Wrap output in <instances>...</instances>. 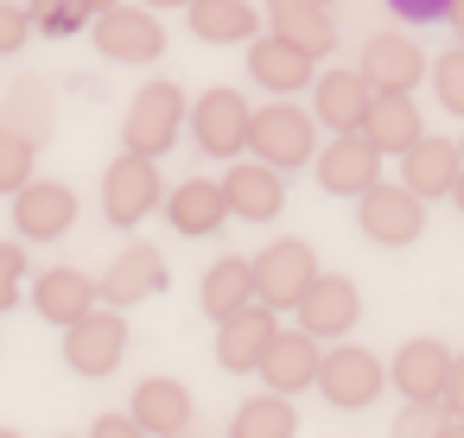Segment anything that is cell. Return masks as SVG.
<instances>
[{"label":"cell","instance_id":"14","mask_svg":"<svg viewBox=\"0 0 464 438\" xmlns=\"http://www.w3.org/2000/svg\"><path fill=\"white\" fill-rule=\"evenodd\" d=\"M14 223L26 242H58L71 223H77V191L58 185V178H33L14 191Z\"/></svg>","mask_w":464,"mask_h":438},{"label":"cell","instance_id":"30","mask_svg":"<svg viewBox=\"0 0 464 438\" xmlns=\"http://www.w3.org/2000/svg\"><path fill=\"white\" fill-rule=\"evenodd\" d=\"M26 7H33V26H39L45 39H71V33H83V26L96 20L90 0H26Z\"/></svg>","mask_w":464,"mask_h":438},{"label":"cell","instance_id":"26","mask_svg":"<svg viewBox=\"0 0 464 438\" xmlns=\"http://www.w3.org/2000/svg\"><path fill=\"white\" fill-rule=\"evenodd\" d=\"M33 305L45 324H77L83 311H96V280L77 273V267H52L33 280Z\"/></svg>","mask_w":464,"mask_h":438},{"label":"cell","instance_id":"35","mask_svg":"<svg viewBox=\"0 0 464 438\" xmlns=\"http://www.w3.org/2000/svg\"><path fill=\"white\" fill-rule=\"evenodd\" d=\"M20 280H26V248L20 242H0V311L20 305Z\"/></svg>","mask_w":464,"mask_h":438},{"label":"cell","instance_id":"7","mask_svg":"<svg viewBox=\"0 0 464 438\" xmlns=\"http://www.w3.org/2000/svg\"><path fill=\"white\" fill-rule=\"evenodd\" d=\"M128 356V318L121 305H102V311H83L77 324H64V362L90 381L115 375V362Z\"/></svg>","mask_w":464,"mask_h":438},{"label":"cell","instance_id":"39","mask_svg":"<svg viewBox=\"0 0 464 438\" xmlns=\"http://www.w3.org/2000/svg\"><path fill=\"white\" fill-rule=\"evenodd\" d=\"M445 20H451V33H458V45H464V0H451V14H445Z\"/></svg>","mask_w":464,"mask_h":438},{"label":"cell","instance_id":"40","mask_svg":"<svg viewBox=\"0 0 464 438\" xmlns=\"http://www.w3.org/2000/svg\"><path fill=\"white\" fill-rule=\"evenodd\" d=\"M451 204H458V210H464V172H458V185H451Z\"/></svg>","mask_w":464,"mask_h":438},{"label":"cell","instance_id":"23","mask_svg":"<svg viewBox=\"0 0 464 438\" xmlns=\"http://www.w3.org/2000/svg\"><path fill=\"white\" fill-rule=\"evenodd\" d=\"M362 134L382 147V153H407V147H420L426 140V128H420V109H413V96L407 90H375V102H369V115H362Z\"/></svg>","mask_w":464,"mask_h":438},{"label":"cell","instance_id":"21","mask_svg":"<svg viewBox=\"0 0 464 438\" xmlns=\"http://www.w3.org/2000/svg\"><path fill=\"white\" fill-rule=\"evenodd\" d=\"M153 438H185L191 432V387L172 381V375H147L134 387V406H128Z\"/></svg>","mask_w":464,"mask_h":438},{"label":"cell","instance_id":"12","mask_svg":"<svg viewBox=\"0 0 464 438\" xmlns=\"http://www.w3.org/2000/svg\"><path fill=\"white\" fill-rule=\"evenodd\" d=\"M382 362L362 349V343H337V349H324V368H318V394L331 400V406H369L375 394H382Z\"/></svg>","mask_w":464,"mask_h":438},{"label":"cell","instance_id":"43","mask_svg":"<svg viewBox=\"0 0 464 438\" xmlns=\"http://www.w3.org/2000/svg\"><path fill=\"white\" fill-rule=\"evenodd\" d=\"M90 7H96V14H102V7H115V0H90Z\"/></svg>","mask_w":464,"mask_h":438},{"label":"cell","instance_id":"28","mask_svg":"<svg viewBox=\"0 0 464 438\" xmlns=\"http://www.w3.org/2000/svg\"><path fill=\"white\" fill-rule=\"evenodd\" d=\"M185 14H191V33L204 45H248L255 26H261V14L248 7V0H191Z\"/></svg>","mask_w":464,"mask_h":438},{"label":"cell","instance_id":"42","mask_svg":"<svg viewBox=\"0 0 464 438\" xmlns=\"http://www.w3.org/2000/svg\"><path fill=\"white\" fill-rule=\"evenodd\" d=\"M439 438H464V419H451V425H445V432H439Z\"/></svg>","mask_w":464,"mask_h":438},{"label":"cell","instance_id":"2","mask_svg":"<svg viewBox=\"0 0 464 438\" xmlns=\"http://www.w3.org/2000/svg\"><path fill=\"white\" fill-rule=\"evenodd\" d=\"M185 121H191V102H185V90L160 77V83H147V90L128 102L121 140H128V153H147V159H160V153H172V147H179Z\"/></svg>","mask_w":464,"mask_h":438},{"label":"cell","instance_id":"32","mask_svg":"<svg viewBox=\"0 0 464 438\" xmlns=\"http://www.w3.org/2000/svg\"><path fill=\"white\" fill-rule=\"evenodd\" d=\"M451 425V406L445 400H407L401 419H394V438H439Z\"/></svg>","mask_w":464,"mask_h":438},{"label":"cell","instance_id":"6","mask_svg":"<svg viewBox=\"0 0 464 438\" xmlns=\"http://www.w3.org/2000/svg\"><path fill=\"white\" fill-rule=\"evenodd\" d=\"M312 280H318V254H312V242H299V235H280V242H267V248L255 254V299L274 305V311H293Z\"/></svg>","mask_w":464,"mask_h":438},{"label":"cell","instance_id":"5","mask_svg":"<svg viewBox=\"0 0 464 438\" xmlns=\"http://www.w3.org/2000/svg\"><path fill=\"white\" fill-rule=\"evenodd\" d=\"M356 223H362V235H369L375 248H407V242H420V229H426V197L382 178V185H369V191L356 197Z\"/></svg>","mask_w":464,"mask_h":438},{"label":"cell","instance_id":"19","mask_svg":"<svg viewBox=\"0 0 464 438\" xmlns=\"http://www.w3.org/2000/svg\"><path fill=\"white\" fill-rule=\"evenodd\" d=\"M356 71H362L375 90H407V96H413V83H420V77H432L426 52H420L413 39H401V33H375V39L362 45Z\"/></svg>","mask_w":464,"mask_h":438},{"label":"cell","instance_id":"38","mask_svg":"<svg viewBox=\"0 0 464 438\" xmlns=\"http://www.w3.org/2000/svg\"><path fill=\"white\" fill-rule=\"evenodd\" d=\"M445 406H451V419H464V349L451 356V381H445Z\"/></svg>","mask_w":464,"mask_h":438},{"label":"cell","instance_id":"37","mask_svg":"<svg viewBox=\"0 0 464 438\" xmlns=\"http://www.w3.org/2000/svg\"><path fill=\"white\" fill-rule=\"evenodd\" d=\"M90 438H153V432H147V425H140L134 413H102Z\"/></svg>","mask_w":464,"mask_h":438},{"label":"cell","instance_id":"10","mask_svg":"<svg viewBox=\"0 0 464 438\" xmlns=\"http://www.w3.org/2000/svg\"><path fill=\"white\" fill-rule=\"evenodd\" d=\"M293 311H299V330H312L318 343H337V337H350V324L362 318V292H356L343 273H318Z\"/></svg>","mask_w":464,"mask_h":438},{"label":"cell","instance_id":"13","mask_svg":"<svg viewBox=\"0 0 464 438\" xmlns=\"http://www.w3.org/2000/svg\"><path fill=\"white\" fill-rule=\"evenodd\" d=\"M369 102H375V83L362 77V71H318L312 77V115H318V128H331V134H350V128H362V115H369Z\"/></svg>","mask_w":464,"mask_h":438},{"label":"cell","instance_id":"4","mask_svg":"<svg viewBox=\"0 0 464 438\" xmlns=\"http://www.w3.org/2000/svg\"><path fill=\"white\" fill-rule=\"evenodd\" d=\"M160 204H166V191H160V159H147V153H121V159L102 172V216H109L115 229L147 223Z\"/></svg>","mask_w":464,"mask_h":438},{"label":"cell","instance_id":"45","mask_svg":"<svg viewBox=\"0 0 464 438\" xmlns=\"http://www.w3.org/2000/svg\"><path fill=\"white\" fill-rule=\"evenodd\" d=\"M0 438H20V432H7V425H0Z\"/></svg>","mask_w":464,"mask_h":438},{"label":"cell","instance_id":"33","mask_svg":"<svg viewBox=\"0 0 464 438\" xmlns=\"http://www.w3.org/2000/svg\"><path fill=\"white\" fill-rule=\"evenodd\" d=\"M432 90H439L445 115H458V121H464V45H451V52L432 64Z\"/></svg>","mask_w":464,"mask_h":438},{"label":"cell","instance_id":"44","mask_svg":"<svg viewBox=\"0 0 464 438\" xmlns=\"http://www.w3.org/2000/svg\"><path fill=\"white\" fill-rule=\"evenodd\" d=\"M312 7H337V0H312Z\"/></svg>","mask_w":464,"mask_h":438},{"label":"cell","instance_id":"16","mask_svg":"<svg viewBox=\"0 0 464 438\" xmlns=\"http://www.w3.org/2000/svg\"><path fill=\"white\" fill-rule=\"evenodd\" d=\"M223 197H229V216H242V223H274V216L286 210L280 172H274L267 159H255V153L223 172Z\"/></svg>","mask_w":464,"mask_h":438},{"label":"cell","instance_id":"47","mask_svg":"<svg viewBox=\"0 0 464 438\" xmlns=\"http://www.w3.org/2000/svg\"><path fill=\"white\" fill-rule=\"evenodd\" d=\"M458 147H464V140H458Z\"/></svg>","mask_w":464,"mask_h":438},{"label":"cell","instance_id":"29","mask_svg":"<svg viewBox=\"0 0 464 438\" xmlns=\"http://www.w3.org/2000/svg\"><path fill=\"white\" fill-rule=\"evenodd\" d=\"M299 432V413H293V394H255V400H242L236 406V419H229V438H293Z\"/></svg>","mask_w":464,"mask_h":438},{"label":"cell","instance_id":"11","mask_svg":"<svg viewBox=\"0 0 464 438\" xmlns=\"http://www.w3.org/2000/svg\"><path fill=\"white\" fill-rule=\"evenodd\" d=\"M274 337H280V311L255 299V305H242L236 318L217 324V362H223L229 375H255Z\"/></svg>","mask_w":464,"mask_h":438},{"label":"cell","instance_id":"18","mask_svg":"<svg viewBox=\"0 0 464 438\" xmlns=\"http://www.w3.org/2000/svg\"><path fill=\"white\" fill-rule=\"evenodd\" d=\"M388 381L401 387V400H445V381H451V349L439 337H407L394 349V368Z\"/></svg>","mask_w":464,"mask_h":438},{"label":"cell","instance_id":"15","mask_svg":"<svg viewBox=\"0 0 464 438\" xmlns=\"http://www.w3.org/2000/svg\"><path fill=\"white\" fill-rule=\"evenodd\" d=\"M318 368H324V349H318V337L312 330H286L280 324V337L267 343V356H261V381L274 387V394H299V387H318Z\"/></svg>","mask_w":464,"mask_h":438},{"label":"cell","instance_id":"20","mask_svg":"<svg viewBox=\"0 0 464 438\" xmlns=\"http://www.w3.org/2000/svg\"><path fill=\"white\" fill-rule=\"evenodd\" d=\"M312 64L318 58H305L293 39H280V33H267V39H248V77L261 83V90H274V96H299L305 83H312Z\"/></svg>","mask_w":464,"mask_h":438},{"label":"cell","instance_id":"17","mask_svg":"<svg viewBox=\"0 0 464 438\" xmlns=\"http://www.w3.org/2000/svg\"><path fill=\"white\" fill-rule=\"evenodd\" d=\"M96 292H102V305H140V299H153V292H166V254L160 248H147V242H134V248H121L115 261H109V273L96 280Z\"/></svg>","mask_w":464,"mask_h":438},{"label":"cell","instance_id":"27","mask_svg":"<svg viewBox=\"0 0 464 438\" xmlns=\"http://www.w3.org/2000/svg\"><path fill=\"white\" fill-rule=\"evenodd\" d=\"M198 305L223 324V318H236L242 305H255V261H242V254H223L210 273H204V286H198Z\"/></svg>","mask_w":464,"mask_h":438},{"label":"cell","instance_id":"34","mask_svg":"<svg viewBox=\"0 0 464 438\" xmlns=\"http://www.w3.org/2000/svg\"><path fill=\"white\" fill-rule=\"evenodd\" d=\"M33 7H20V0H0V58H14L26 39H33Z\"/></svg>","mask_w":464,"mask_h":438},{"label":"cell","instance_id":"1","mask_svg":"<svg viewBox=\"0 0 464 438\" xmlns=\"http://www.w3.org/2000/svg\"><path fill=\"white\" fill-rule=\"evenodd\" d=\"M248 153L255 159H267L274 172H293V166H305V159H318V115H305L299 102H267V109H255V121H248Z\"/></svg>","mask_w":464,"mask_h":438},{"label":"cell","instance_id":"31","mask_svg":"<svg viewBox=\"0 0 464 438\" xmlns=\"http://www.w3.org/2000/svg\"><path fill=\"white\" fill-rule=\"evenodd\" d=\"M33 159H39V140L33 134H20V128H0V191H20V185H33Z\"/></svg>","mask_w":464,"mask_h":438},{"label":"cell","instance_id":"22","mask_svg":"<svg viewBox=\"0 0 464 438\" xmlns=\"http://www.w3.org/2000/svg\"><path fill=\"white\" fill-rule=\"evenodd\" d=\"M458 172H464V147H451V140H439V134H426L420 147L401 153V185L420 191V197H451Z\"/></svg>","mask_w":464,"mask_h":438},{"label":"cell","instance_id":"36","mask_svg":"<svg viewBox=\"0 0 464 438\" xmlns=\"http://www.w3.org/2000/svg\"><path fill=\"white\" fill-rule=\"evenodd\" d=\"M388 7H394L401 20H413V26H432V20L451 14V0H388Z\"/></svg>","mask_w":464,"mask_h":438},{"label":"cell","instance_id":"8","mask_svg":"<svg viewBox=\"0 0 464 438\" xmlns=\"http://www.w3.org/2000/svg\"><path fill=\"white\" fill-rule=\"evenodd\" d=\"M248 121H255V109H248L242 90H204L198 109H191L198 153H210V159H236V153H248Z\"/></svg>","mask_w":464,"mask_h":438},{"label":"cell","instance_id":"3","mask_svg":"<svg viewBox=\"0 0 464 438\" xmlns=\"http://www.w3.org/2000/svg\"><path fill=\"white\" fill-rule=\"evenodd\" d=\"M90 33H96V52L109 64H153L166 52V26L153 20L147 0H115V7H102L90 20Z\"/></svg>","mask_w":464,"mask_h":438},{"label":"cell","instance_id":"46","mask_svg":"<svg viewBox=\"0 0 464 438\" xmlns=\"http://www.w3.org/2000/svg\"><path fill=\"white\" fill-rule=\"evenodd\" d=\"M185 438H191V432H185Z\"/></svg>","mask_w":464,"mask_h":438},{"label":"cell","instance_id":"9","mask_svg":"<svg viewBox=\"0 0 464 438\" xmlns=\"http://www.w3.org/2000/svg\"><path fill=\"white\" fill-rule=\"evenodd\" d=\"M382 147L362 134V128H350V134H337L331 147H318V185L331 191V197H362L369 185H382Z\"/></svg>","mask_w":464,"mask_h":438},{"label":"cell","instance_id":"24","mask_svg":"<svg viewBox=\"0 0 464 438\" xmlns=\"http://www.w3.org/2000/svg\"><path fill=\"white\" fill-rule=\"evenodd\" d=\"M166 216L179 235H217L229 223V197H223V178H185L179 191H166Z\"/></svg>","mask_w":464,"mask_h":438},{"label":"cell","instance_id":"41","mask_svg":"<svg viewBox=\"0 0 464 438\" xmlns=\"http://www.w3.org/2000/svg\"><path fill=\"white\" fill-rule=\"evenodd\" d=\"M147 7H153V14H160V7H191V0H147Z\"/></svg>","mask_w":464,"mask_h":438},{"label":"cell","instance_id":"25","mask_svg":"<svg viewBox=\"0 0 464 438\" xmlns=\"http://www.w3.org/2000/svg\"><path fill=\"white\" fill-rule=\"evenodd\" d=\"M267 20L280 39H293L305 58H331L337 52V20L331 7H312V0H267Z\"/></svg>","mask_w":464,"mask_h":438}]
</instances>
